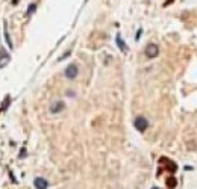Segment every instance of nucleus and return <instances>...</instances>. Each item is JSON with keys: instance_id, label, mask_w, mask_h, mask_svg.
I'll return each mask as SVG.
<instances>
[{"instance_id": "nucleus-7", "label": "nucleus", "mask_w": 197, "mask_h": 189, "mask_svg": "<svg viewBox=\"0 0 197 189\" xmlns=\"http://www.w3.org/2000/svg\"><path fill=\"white\" fill-rule=\"evenodd\" d=\"M115 42H117V46H118V49L121 50L123 53L127 52V46H126V42L123 41V38L120 36V35H117V38H115Z\"/></svg>"}, {"instance_id": "nucleus-6", "label": "nucleus", "mask_w": 197, "mask_h": 189, "mask_svg": "<svg viewBox=\"0 0 197 189\" xmlns=\"http://www.w3.org/2000/svg\"><path fill=\"white\" fill-rule=\"evenodd\" d=\"M34 186H35L36 189H47L49 183H47L46 179H43V177H36L35 180H34Z\"/></svg>"}, {"instance_id": "nucleus-5", "label": "nucleus", "mask_w": 197, "mask_h": 189, "mask_svg": "<svg viewBox=\"0 0 197 189\" xmlns=\"http://www.w3.org/2000/svg\"><path fill=\"white\" fill-rule=\"evenodd\" d=\"M65 109V103L64 102H53V103L50 104V112L52 114H59V112H62Z\"/></svg>"}, {"instance_id": "nucleus-8", "label": "nucleus", "mask_w": 197, "mask_h": 189, "mask_svg": "<svg viewBox=\"0 0 197 189\" xmlns=\"http://www.w3.org/2000/svg\"><path fill=\"white\" fill-rule=\"evenodd\" d=\"M9 59H11V58H9V54L2 50V52H0V68H2V67H5V65L9 62Z\"/></svg>"}, {"instance_id": "nucleus-11", "label": "nucleus", "mask_w": 197, "mask_h": 189, "mask_svg": "<svg viewBox=\"0 0 197 189\" xmlns=\"http://www.w3.org/2000/svg\"><path fill=\"white\" fill-rule=\"evenodd\" d=\"M152 189H159V188H152Z\"/></svg>"}, {"instance_id": "nucleus-1", "label": "nucleus", "mask_w": 197, "mask_h": 189, "mask_svg": "<svg viewBox=\"0 0 197 189\" xmlns=\"http://www.w3.org/2000/svg\"><path fill=\"white\" fill-rule=\"evenodd\" d=\"M133 126H135V129H137L138 132H146V130H147V127H149V121H147L146 117L140 115V117H137V118H135Z\"/></svg>"}, {"instance_id": "nucleus-3", "label": "nucleus", "mask_w": 197, "mask_h": 189, "mask_svg": "<svg viewBox=\"0 0 197 189\" xmlns=\"http://www.w3.org/2000/svg\"><path fill=\"white\" fill-rule=\"evenodd\" d=\"M146 56L147 58H150V59H153V58H156L158 54H159V49H158V46L156 44H149L147 47H146Z\"/></svg>"}, {"instance_id": "nucleus-10", "label": "nucleus", "mask_w": 197, "mask_h": 189, "mask_svg": "<svg viewBox=\"0 0 197 189\" xmlns=\"http://www.w3.org/2000/svg\"><path fill=\"white\" fill-rule=\"evenodd\" d=\"M35 11H36V5L35 3H31V5L27 6V15H32Z\"/></svg>"}, {"instance_id": "nucleus-2", "label": "nucleus", "mask_w": 197, "mask_h": 189, "mask_svg": "<svg viewBox=\"0 0 197 189\" xmlns=\"http://www.w3.org/2000/svg\"><path fill=\"white\" fill-rule=\"evenodd\" d=\"M64 74H65V77H67V79H70V80L76 79V77H77V74H79V68H77V65H76V64H70V65L65 68Z\"/></svg>"}, {"instance_id": "nucleus-4", "label": "nucleus", "mask_w": 197, "mask_h": 189, "mask_svg": "<svg viewBox=\"0 0 197 189\" xmlns=\"http://www.w3.org/2000/svg\"><path fill=\"white\" fill-rule=\"evenodd\" d=\"M3 35H5V41H6L8 47L12 50V49H14V44H12V39H11V35H9V29H8V21H6V20H5V23H3Z\"/></svg>"}, {"instance_id": "nucleus-9", "label": "nucleus", "mask_w": 197, "mask_h": 189, "mask_svg": "<svg viewBox=\"0 0 197 189\" xmlns=\"http://www.w3.org/2000/svg\"><path fill=\"white\" fill-rule=\"evenodd\" d=\"M176 185H178V182H176L174 177H168V179H167V186H168L170 189L176 188Z\"/></svg>"}]
</instances>
